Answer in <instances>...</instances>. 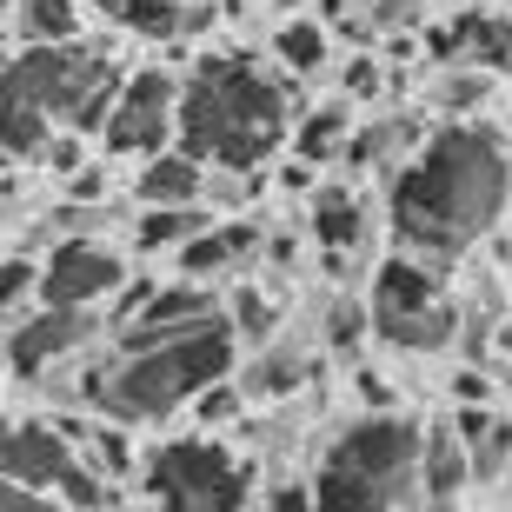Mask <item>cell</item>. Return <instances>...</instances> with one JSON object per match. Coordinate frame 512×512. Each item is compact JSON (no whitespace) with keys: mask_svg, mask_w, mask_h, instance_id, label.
Returning a JSON list of instances; mask_svg holds the SVG:
<instances>
[{"mask_svg":"<svg viewBox=\"0 0 512 512\" xmlns=\"http://www.w3.org/2000/svg\"><path fill=\"white\" fill-rule=\"evenodd\" d=\"M506 193H512L506 147L486 127H446L393 180L386 213H393V233L406 253H419V260H459L499 220Z\"/></svg>","mask_w":512,"mask_h":512,"instance_id":"1","label":"cell"},{"mask_svg":"<svg viewBox=\"0 0 512 512\" xmlns=\"http://www.w3.org/2000/svg\"><path fill=\"white\" fill-rule=\"evenodd\" d=\"M286 140V80L253 60L207 54L180 94V147L207 167H260Z\"/></svg>","mask_w":512,"mask_h":512,"instance_id":"2","label":"cell"},{"mask_svg":"<svg viewBox=\"0 0 512 512\" xmlns=\"http://www.w3.org/2000/svg\"><path fill=\"white\" fill-rule=\"evenodd\" d=\"M233 366V326L227 320H200L187 333H173L160 346H140V353H120L100 380V413L120 419V426H140V419H167L173 406L200 399L207 386L227 380Z\"/></svg>","mask_w":512,"mask_h":512,"instance_id":"3","label":"cell"},{"mask_svg":"<svg viewBox=\"0 0 512 512\" xmlns=\"http://www.w3.org/2000/svg\"><path fill=\"white\" fill-rule=\"evenodd\" d=\"M120 67L107 54H87L80 40L67 47H27V54L7 60V100H27L40 114H54L60 127L94 133L114 120L120 107Z\"/></svg>","mask_w":512,"mask_h":512,"instance_id":"4","label":"cell"},{"mask_svg":"<svg viewBox=\"0 0 512 512\" xmlns=\"http://www.w3.org/2000/svg\"><path fill=\"white\" fill-rule=\"evenodd\" d=\"M147 493L160 512H240L253 493V473L220 439H167L147 459Z\"/></svg>","mask_w":512,"mask_h":512,"instance_id":"5","label":"cell"},{"mask_svg":"<svg viewBox=\"0 0 512 512\" xmlns=\"http://www.w3.org/2000/svg\"><path fill=\"white\" fill-rule=\"evenodd\" d=\"M373 333H380L386 346H406V353H433V346H446L459 333V306L439 293V280L413 260H386L380 273H373Z\"/></svg>","mask_w":512,"mask_h":512,"instance_id":"6","label":"cell"},{"mask_svg":"<svg viewBox=\"0 0 512 512\" xmlns=\"http://www.w3.org/2000/svg\"><path fill=\"white\" fill-rule=\"evenodd\" d=\"M180 94H187V80H173V74H133L127 87H120L114 120L100 127L107 153H120V160L167 153V140L180 133Z\"/></svg>","mask_w":512,"mask_h":512,"instance_id":"7","label":"cell"},{"mask_svg":"<svg viewBox=\"0 0 512 512\" xmlns=\"http://www.w3.org/2000/svg\"><path fill=\"white\" fill-rule=\"evenodd\" d=\"M326 459H340V466H353V473H366V479H380L386 493H406L419 479V459H426V433H419L413 419H399V413H366V419H353L340 433V446Z\"/></svg>","mask_w":512,"mask_h":512,"instance_id":"8","label":"cell"},{"mask_svg":"<svg viewBox=\"0 0 512 512\" xmlns=\"http://www.w3.org/2000/svg\"><path fill=\"white\" fill-rule=\"evenodd\" d=\"M120 280V253H107L100 240H60L40 266V306H100L107 293H120Z\"/></svg>","mask_w":512,"mask_h":512,"instance_id":"9","label":"cell"},{"mask_svg":"<svg viewBox=\"0 0 512 512\" xmlns=\"http://www.w3.org/2000/svg\"><path fill=\"white\" fill-rule=\"evenodd\" d=\"M94 333V306H40V313H20L7 326V366L14 380H40L60 353H80Z\"/></svg>","mask_w":512,"mask_h":512,"instance_id":"10","label":"cell"},{"mask_svg":"<svg viewBox=\"0 0 512 512\" xmlns=\"http://www.w3.org/2000/svg\"><path fill=\"white\" fill-rule=\"evenodd\" d=\"M0 459H7V486H34V493H47V486H60V479L74 473V453H67L60 426H40V419L7 426Z\"/></svg>","mask_w":512,"mask_h":512,"instance_id":"11","label":"cell"},{"mask_svg":"<svg viewBox=\"0 0 512 512\" xmlns=\"http://www.w3.org/2000/svg\"><path fill=\"white\" fill-rule=\"evenodd\" d=\"M200 320H220L213 313V293L200 280H180V286H160L147 300V313L127 326V340H120V353H140V346H160V340H173V333H187V326H200Z\"/></svg>","mask_w":512,"mask_h":512,"instance_id":"12","label":"cell"},{"mask_svg":"<svg viewBox=\"0 0 512 512\" xmlns=\"http://www.w3.org/2000/svg\"><path fill=\"white\" fill-rule=\"evenodd\" d=\"M207 160L187 147H167V153H153L147 167L133 173V200L140 207H193L200 193H207Z\"/></svg>","mask_w":512,"mask_h":512,"instance_id":"13","label":"cell"},{"mask_svg":"<svg viewBox=\"0 0 512 512\" xmlns=\"http://www.w3.org/2000/svg\"><path fill=\"white\" fill-rule=\"evenodd\" d=\"M473 479V446L459 439V426H433L426 433V459H419V486L433 506H453V493Z\"/></svg>","mask_w":512,"mask_h":512,"instance_id":"14","label":"cell"},{"mask_svg":"<svg viewBox=\"0 0 512 512\" xmlns=\"http://www.w3.org/2000/svg\"><path fill=\"white\" fill-rule=\"evenodd\" d=\"M353 147V100H320V107H306L300 127H293V153L326 167V160H346Z\"/></svg>","mask_w":512,"mask_h":512,"instance_id":"15","label":"cell"},{"mask_svg":"<svg viewBox=\"0 0 512 512\" xmlns=\"http://www.w3.org/2000/svg\"><path fill=\"white\" fill-rule=\"evenodd\" d=\"M313 240L326 247V260L340 266L346 253L366 240V207L346 187H320V193H313Z\"/></svg>","mask_w":512,"mask_h":512,"instance_id":"16","label":"cell"},{"mask_svg":"<svg viewBox=\"0 0 512 512\" xmlns=\"http://www.w3.org/2000/svg\"><path fill=\"white\" fill-rule=\"evenodd\" d=\"M313 512H393V493H386L380 479L353 473L340 459H326L320 479H313Z\"/></svg>","mask_w":512,"mask_h":512,"instance_id":"17","label":"cell"},{"mask_svg":"<svg viewBox=\"0 0 512 512\" xmlns=\"http://www.w3.org/2000/svg\"><path fill=\"white\" fill-rule=\"evenodd\" d=\"M453 426L473 446V479H506V466H512V426L506 419H493L486 406H453Z\"/></svg>","mask_w":512,"mask_h":512,"instance_id":"18","label":"cell"},{"mask_svg":"<svg viewBox=\"0 0 512 512\" xmlns=\"http://www.w3.org/2000/svg\"><path fill=\"white\" fill-rule=\"evenodd\" d=\"M453 60L473 67H512V20L506 14H459L453 20Z\"/></svg>","mask_w":512,"mask_h":512,"instance_id":"19","label":"cell"},{"mask_svg":"<svg viewBox=\"0 0 512 512\" xmlns=\"http://www.w3.org/2000/svg\"><path fill=\"white\" fill-rule=\"evenodd\" d=\"M80 0H14V34L27 47H67L80 40Z\"/></svg>","mask_w":512,"mask_h":512,"instance_id":"20","label":"cell"},{"mask_svg":"<svg viewBox=\"0 0 512 512\" xmlns=\"http://www.w3.org/2000/svg\"><path fill=\"white\" fill-rule=\"evenodd\" d=\"M213 227V213L193 200V207H140V227H133V247L140 253H180L193 240V233H207Z\"/></svg>","mask_w":512,"mask_h":512,"instance_id":"21","label":"cell"},{"mask_svg":"<svg viewBox=\"0 0 512 512\" xmlns=\"http://www.w3.org/2000/svg\"><path fill=\"white\" fill-rule=\"evenodd\" d=\"M273 60H280L293 80H300V74H320V67H326V34H320V20H306V14L280 20V27H273Z\"/></svg>","mask_w":512,"mask_h":512,"instance_id":"22","label":"cell"},{"mask_svg":"<svg viewBox=\"0 0 512 512\" xmlns=\"http://www.w3.org/2000/svg\"><path fill=\"white\" fill-rule=\"evenodd\" d=\"M486 94H493V67H473V60H459V67H446V74L433 80V107L453 114V120L486 107Z\"/></svg>","mask_w":512,"mask_h":512,"instance_id":"23","label":"cell"},{"mask_svg":"<svg viewBox=\"0 0 512 512\" xmlns=\"http://www.w3.org/2000/svg\"><path fill=\"white\" fill-rule=\"evenodd\" d=\"M120 27L140 40H180L187 34V0H127L120 7Z\"/></svg>","mask_w":512,"mask_h":512,"instance_id":"24","label":"cell"},{"mask_svg":"<svg viewBox=\"0 0 512 512\" xmlns=\"http://www.w3.org/2000/svg\"><path fill=\"white\" fill-rule=\"evenodd\" d=\"M233 260H240L233 233L227 227H207V233H193L187 247H180V280H213V273H227Z\"/></svg>","mask_w":512,"mask_h":512,"instance_id":"25","label":"cell"},{"mask_svg":"<svg viewBox=\"0 0 512 512\" xmlns=\"http://www.w3.org/2000/svg\"><path fill=\"white\" fill-rule=\"evenodd\" d=\"M413 133H419L413 120H373V127H360V133H353V147H346V167H353V173L380 167L386 153H393V147H406Z\"/></svg>","mask_w":512,"mask_h":512,"instance_id":"26","label":"cell"},{"mask_svg":"<svg viewBox=\"0 0 512 512\" xmlns=\"http://www.w3.org/2000/svg\"><path fill=\"white\" fill-rule=\"evenodd\" d=\"M233 333L253 340V346L273 333V300H266L260 286H240V293H233Z\"/></svg>","mask_w":512,"mask_h":512,"instance_id":"27","label":"cell"},{"mask_svg":"<svg viewBox=\"0 0 512 512\" xmlns=\"http://www.w3.org/2000/svg\"><path fill=\"white\" fill-rule=\"evenodd\" d=\"M87 453L100 459V473H127L133 466V446H127V426H120V419H107V426H87Z\"/></svg>","mask_w":512,"mask_h":512,"instance_id":"28","label":"cell"},{"mask_svg":"<svg viewBox=\"0 0 512 512\" xmlns=\"http://www.w3.org/2000/svg\"><path fill=\"white\" fill-rule=\"evenodd\" d=\"M366 320H373V306H353V300H333L326 306V340L340 346H360V333H366Z\"/></svg>","mask_w":512,"mask_h":512,"instance_id":"29","label":"cell"},{"mask_svg":"<svg viewBox=\"0 0 512 512\" xmlns=\"http://www.w3.org/2000/svg\"><path fill=\"white\" fill-rule=\"evenodd\" d=\"M380 87H386V74H380V60H373V54H353L340 67V100H373Z\"/></svg>","mask_w":512,"mask_h":512,"instance_id":"30","label":"cell"},{"mask_svg":"<svg viewBox=\"0 0 512 512\" xmlns=\"http://www.w3.org/2000/svg\"><path fill=\"white\" fill-rule=\"evenodd\" d=\"M60 499H67L74 512H100V506H107V479L87 473V466H74V473L60 479Z\"/></svg>","mask_w":512,"mask_h":512,"instance_id":"31","label":"cell"},{"mask_svg":"<svg viewBox=\"0 0 512 512\" xmlns=\"http://www.w3.org/2000/svg\"><path fill=\"white\" fill-rule=\"evenodd\" d=\"M300 373H306L300 353H273V360L253 366V393H293V380H300Z\"/></svg>","mask_w":512,"mask_h":512,"instance_id":"32","label":"cell"},{"mask_svg":"<svg viewBox=\"0 0 512 512\" xmlns=\"http://www.w3.org/2000/svg\"><path fill=\"white\" fill-rule=\"evenodd\" d=\"M0 293H7V313L20 320V300H27V293H40V266L14 253V260H7V280H0Z\"/></svg>","mask_w":512,"mask_h":512,"instance_id":"33","label":"cell"},{"mask_svg":"<svg viewBox=\"0 0 512 512\" xmlns=\"http://www.w3.org/2000/svg\"><path fill=\"white\" fill-rule=\"evenodd\" d=\"M493 399V380L479 373V366H459L453 373V406H486Z\"/></svg>","mask_w":512,"mask_h":512,"instance_id":"34","label":"cell"},{"mask_svg":"<svg viewBox=\"0 0 512 512\" xmlns=\"http://www.w3.org/2000/svg\"><path fill=\"white\" fill-rule=\"evenodd\" d=\"M100 193H107V173H100V167H80V173H67V200H74V207H94Z\"/></svg>","mask_w":512,"mask_h":512,"instance_id":"35","label":"cell"},{"mask_svg":"<svg viewBox=\"0 0 512 512\" xmlns=\"http://www.w3.org/2000/svg\"><path fill=\"white\" fill-rule=\"evenodd\" d=\"M240 413V386H207L200 393V419H233Z\"/></svg>","mask_w":512,"mask_h":512,"instance_id":"36","label":"cell"},{"mask_svg":"<svg viewBox=\"0 0 512 512\" xmlns=\"http://www.w3.org/2000/svg\"><path fill=\"white\" fill-rule=\"evenodd\" d=\"M419 14H426V0H380V7H373L380 27H413Z\"/></svg>","mask_w":512,"mask_h":512,"instance_id":"37","label":"cell"},{"mask_svg":"<svg viewBox=\"0 0 512 512\" xmlns=\"http://www.w3.org/2000/svg\"><path fill=\"white\" fill-rule=\"evenodd\" d=\"M266 512H313V486H273Z\"/></svg>","mask_w":512,"mask_h":512,"instance_id":"38","label":"cell"},{"mask_svg":"<svg viewBox=\"0 0 512 512\" xmlns=\"http://www.w3.org/2000/svg\"><path fill=\"white\" fill-rule=\"evenodd\" d=\"M7 512H74V506H54V499H40L34 486H7Z\"/></svg>","mask_w":512,"mask_h":512,"instance_id":"39","label":"cell"},{"mask_svg":"<svg viewBox=\"0 0 512 512\" xmlns=\"http://www.w3.org/2000/svg\"><path fill=\"white\" fill-rule=\"evenodd\" d=\"M280 187L286 193H306V187H313V160H293V167L280 173Z\"/></svg>","mask_w":512,"mask_h":512,"instance_id":"40","label":"cell"},{"mask_svg":"<svg viewBox=\"0 0 512 512\" xmlns=\"http://www.w3.org/2000/svg\"><path fill=\"white\" fill-rule=\"evenodd\" d=\"M360 393H366V406H373V413H386V399H393L380 373H360Z\"/></svg>","mask_w":512,"mask_h":512,"instance_id":"41","label":"cell"},{"mask_svg":"<svg viewBox=\"0 0 512 512\" xmlns=\"http://www.w3.org/2000/svg\"><path fill=\"white\" fill-rule=\"evenodd\" d=\"M47 160H54V167H80V147H74V140H54V147H47Z\"/></svg>","mask_w":512,"mask_h":512,"instance_id":"42","label":"cell"},{"mask_svg":"<svg viewBox=\"0 0 512 512\" xmlns=\"http://www.w3.org/2000/svg\"><path fill=\"white\" fill-rule=\"evenodd\" d=\"M80 7H94V14H114L120 20V7H127V0H80Z\"/></svg>","mask_w":512,"mask_h":512,"instance_id":"43","label":"cell"},{"mask_svg":"<svg viewBox=\"0 0 512 512\" xmlns=\"http://www.w3.org/2000/svg\"><path fill=\"white\" fill-rule=\"evenodd\" d=\"M333 7H340V0H333ZM366 7H380V0H366Z\"/></svg>","mask_w":512,"mask_h":512,"instance_id":"44","label":"cell"},{"mask_svg":"<svg viewBox=\"0 0 512 512\" xmlns=\"http://www.w3.org/2000/svg\"><path fill=\"white\" fill-rule=\"evenodd\" d=\"M506 479H512V466H506Z\"/></svg>","mask_w":512,"mask_h":512,"instance_id":"45","label":"cell"}]
</instances>
